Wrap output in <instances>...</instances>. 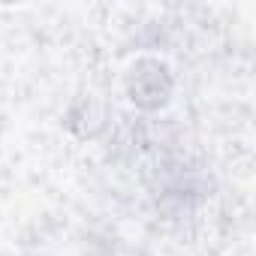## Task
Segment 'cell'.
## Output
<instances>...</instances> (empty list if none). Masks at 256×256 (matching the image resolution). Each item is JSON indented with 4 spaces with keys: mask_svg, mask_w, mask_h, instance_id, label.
<instances>
[{
    "mask_svg": "<svg viewBox=\"0 0 256 256\" xmlns=\"http://www.w3.org/2000/svg\"><path fill=\"white\" fill-rule=\"evenodd\" d=\"M124 84H126V96H130L139 108H160L169 102L172 96V72L166 64L154 60V58H142L136 60L124 76Z\"/></svg>",
    "mask_w": 256,
    "mask_h": 256,
    "instance_id": "1",
    "label": "cell"
},
{
    "mask_svg": "<svg viewBox=\"0 0 256 256\" xmlns=\"http://www.w3.org/2000/svg\"><path fill=\"white\" fill-rule=\"evenodd\" d=\"M0 256H4V253H0Z\"/></svg>",
    "mask_w": 256,
    "mask_h": 256,
    "instance_id": "2",
    "label": "cell"
}]
</instances>
